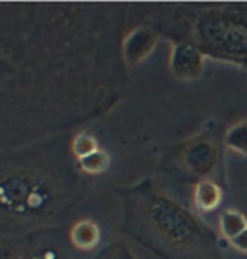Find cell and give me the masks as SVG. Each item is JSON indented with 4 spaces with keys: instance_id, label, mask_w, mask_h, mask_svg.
Masks as SVG:
<instances>
[{
    "instance_id": "obj_8",
    "label": "cell",
    "mask_w": 247,
    "mask_h": 259,
    "mask_svg": "<svg viewBox=\"0 0 247 259\" xmlns=\"http://www.w3.org/2000/svg\"><path fill=\"white\" fill-rule=\"evenodd\" d=\"M69 242L74 249L87 252L100 246L101 242V229L92 219H79L76 221L69 229Z\"/></svg>"
},
{
    "instance_id": "obj_5",
    "label": "cell",
    "mask_w": 247,
    "mask_h": 259,
    "mask_svg": "<svg viewBox=\"0 0 247 259\" xmlns=\"http://www.w3.org/2000/svg\"><path fill=\"white\" fill-rule=\"evenodd\" d=\"M205 56L197 46L178 42L170 54V69L178 79H195L204 72Z\"/></svg>"
},
{
    "instance_id": "obj_2",
    "label": "cell",
    "mask_w": 247,
    "mask_h": 259,
    "mask_svg": "<svg viewBox=\"0 0 247 259\" xmlns=\"http://www.w3.org/2000/svg\"><path fill=\"white\" fill-rule=\"evenodd\" d=\"M78 199V180L64 153L0 150V234L25 237L54 229Z\"/></svg>"
},
{
    "instance_id": "obj_12",
    "label": "cell",
    "mask_w": 247,
    "mask_h": 259,
    "mask_svg": "<svg viewBox=\"0 0 247 259\" xmlns=\"http://www.w3.org/2000/svg\"><path fill=\"white\" fill-rule=\"evenodd\" d=\"M96 150H100L97 140H96L94 135H92L91 132H86V130L76 133L73 137V140H71V143H69V152L76 160L86 157V155L96 152Z\"/></svg>"
},
{
    "instance_id": "obj_6",
    "label": "cell",
    "mask_w": 247,
    "mask_h": 259,
    "mask_svg": "<svg viewBox=\"0 0 247 259\" xmlns=\"http://www.w3.org/2000/svg\"><path fill=\"white\" fill-rule=\"evenodd\" d=\"M158 44V34L150 27H136L123 40V59L128 66H136L145 61Z\"/></svg>"
},
{
    "instance_id": "obj_10",
    "label": "cell",
    "mask_w": 247,
    "mask_h": 259,
    "mask_svg": "<svg viewBox=\"0 0 247 259\" xmlns=\"http://www.w3.org/2000/svg\"><path fill=\"white\" fill-rule=\"evenodd\" d=\"M219 229L224 237H227L232 242L235 237L240 236L247 229V219L244 214L237 210H224L219 217Z\"/></svg>"
},
{
    "instance_id": "obj_15",
    "label": "cell",
    "mask_w": 247,
    "mask_h": 259,
    "mask_svg": "<svg viewBox=\"0 0 247 259\" xmlns=\"http://www.w3.org/2000/svg\"><path fill=\"white\" fill-rule=\"evenodd\" d=\"M100 259H133V256L125 249V247H113V249L103 252Z\"/></svg>"
},
{
    "instance_id": "obj_3",
    "label": "cell",
    "mask_w": 247,
    "mask_h": 259,
    "mask_svg": "<svg viewBox=\"0 0 247 259\" xmlns=\"http://www.w3.org/2000/svg\"><path fill=\"white\" fill-rule=\"evenodd\" d=\"M145 215L153 229L177 244H188L202 236V227L193 215L165 197H153L145 207Z\"/></svg>"
},
{
    "instance_id": "obj_14",
    "label": "cell",
    "mask_w": 247,
    "mask_h": 259,
    "mask_svg": "<svg viewBox=\"0 0 247 259\" xmlns=\"http://www.w3.org/2000/svg\"><path fill=\"white\" fill-rule=\"evenodd\" d=\"M0 259H22V246L12 237L0 234Z\"/></svg>"
},
{
    "instance_id": "obj_9",
    "label": "cell",
    "mask_w": 247,
    "mask_h": 259,
    "mask_svg": "<svg viewBox=\"0 0 247 259\" xmlns=\"http://www.w3.org/2000/svg\"><path fill=\"white\" fill-rule=\"evenodd\" d=\"M222 202V189L212 180H200L193 190V204L200 212H210L217 209Z\"/></svg>"
},
{
    "instance_id": "obj_11",
    "label": "cell",
    "mask_w": 247,
    "mask_h": 259,
    "mask_svg": "<svg viewBox=\"0 0 247 259\" xmlns=\"http://www.w3.org/2000/svg\"><path fill=\"white\" fill-rule=\"evenodd\" d=\"M78 162V168L81 174H86V175H101L105 174L111 165V158H110V153L106 150H96L86 157H82Z\"/></svg>"
},
{
    "instance_id": "obj_13",
    "label": "cell",
    "mask_w": 247,
    "mask_h": 259,
    "mask_svg": "<svg viewBox=\"0 0 247 259\" xmlns=\"http://www.w3.org/2000/svg\"><path fill=\"white\" fill-rule=\"evenodd\" d=\"M224 143L229 150L247 157V121H240L232 128H229V132L225 133Z\"/></svg>"
},
{
    "instance_id": "obj_1",
    "label": "cell",
    "mask_w": 247,
    "mask_h": 259,
    "mask_svg": "<svg viewBox=\"0 0 247 259\" xmlns=\"http://www.w3.org/2000/svg\"><path fill=\"white\" fill-rule=\"evenodd\" d=\"M84 5L0 4V150L71 128L87 111Z\"/></svg>"
},
{
    "instance_id": "obj_4",
    "label": "cell",
    "mask_w": 247,
    "mask_h": 259,
    "mask_svg": "<svg viewBox=\"0 0 247 259\" xmlns=\"http://www.w3.org/2000/svg\"><path fill=\"white\" fill-rule=\"evenodd\" d=\"M22 259H71L68 247L56 232L45 229L22 237Z\"/></svg>"
},
{
    "instance_id": "obj_16",
    "label": "cell",
    "mask_w": 247,
    "mask_h": 259,
    "mask_svg": "<svg viewBox=\"0 0 247 259\" xmlns=\"http://www.w3.org/2000/svg\"><path fill=\"white\" fill-rule=\"evenodd\" d=\"M232 246L235 247V249H239V251H242V252H247V229L240 236L235 237V239L232 241Z\"/></svg>"
},
{
    "instance_id": "obj_7",
    "label": "cell",
    "mask_w": 247,
    "mask_h": 259,
    "mask_svg": "<svg viewBox=\"0 0 247 259\" xmlns=\"http://www.w3.org/2000/svg\"><path fill=\"white\" fill-rule=\"evenodd\" d=\"M185 163H187V167L192 174L205 177V175H209L215 168L217 150L207 140L195 142L187 150V153H185Z\"/></svg>"
}]
</instances>
